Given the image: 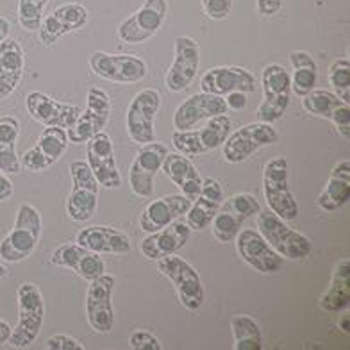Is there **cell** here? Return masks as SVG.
Here are the masks:
<instances>
[{
  "instance_id": "cell-34",
  "label": "cell",
  "mask_w": 350,
  "mask_h": 350,
  "mask_svg": "<svg viewBox=\"0 0 350 350\" xmlns=\"http://www.w3.org/2000/svg\"><path fill=\"white\" fill-rule=\"evenodd\" d=\"M230 329L234 336V350H261V329L254 318L247 314H238L230 320Z\"/></svg>"
},
{
  "instance_id": "cell-47",
  "label": "cell",
  "mask_w": 350,
  "mask_h": 350,
  "mask_svg": "<svg viewBox=\"0 0 350 350\" xmlns=\"http://www.w3.org/2000/svg\"><path fill=\"white\" fill-rule=\"evenodd\" d=\"M224 98H226L227 109L241 111V109H245V106H247V93L232 92V93H229V95H226Z\"/></svg>"
},
{
  "instance_id": "cell-1",
  "label": "cell",
  "mask_w": 350,
  "mask_h": 350,
  "mask_svg": "<svg viewBox=\"0 0 350 350\" xmlns=\"http://www.w3.org/2000/svg\"><path fill=\"white\" fill-rule=\"evenodd\" d=\"M42 236V215L31 204H20L11 232L0 243V259L20 262L31 258Z\"/></svg>"
},
{
  "instance_id": "cell-3",
  "label": "cell",
  "mask_w": 350,
  "mask_h": 350,
  "mask_svg": "<svg viewBox=\"0 0 350 350\" xmlns=\"http://www.w3.org/2000/svg\"><path fill=\"white\" fill-rule=\"evenodd\" d=\"M258 230L267 243L282 258L304 259L313 250L309 238L286 226V221L270 209L258 213Z\"/></svg>"
},
{
  "instance_id": "cell-8",
  "label": "cell",
  "mask_w": 350,
  "mask_h": 350,
  "mask_svg": "<svg viewBox=\"0 0 350 350\" xmlns=\"http://www.w3.org/2000/svg\"><path fill=\"white\" fill-rule=\"evenodd\" d=\"M168 14V2L166 0H145V4L138 11H134L129 18L116 29L118 40L127 45H139L161 29Z\"/></svg>"
},
{
  "instance_id": "cell-14",
  "label": "cell",
  "mask_w": 350,
  "mask_h": 350,
  "mask_svg": "<svg viewBox=\"0 0 350 350\" xmlns=\"http://www.w3.org/2000/svg\"><path fill=\"white\" fill-rule=\"evenodd\" d=\"M86 109L81 111L77 122L70 129H66L68 142L81 145L106 127L111 115V100L104 90L93 86L88 90Z\"/></svg>"
},
{
  "instance_id": "cell-52",
  "label": "cell",
  "mask_w": 350,
  "mask_h": 350,
  "mask_svg": "<svg viewBox=\"0 0 350 350\" xmlns=\"http://www.w3.org/2000/svg\"><path fill=\"white\" fill-rule=\"evenodd\" d=\"M5 275H8V268H5L4 265L0 262V279H4Z\"/></svg>"
},
{
  "instance_id": "cell-28",
  "label": "cell",
  "mask_w": 350,
  "mask_h": 350,
  "mask_svg": "<svg viewBox=\"0 0 350 350\" xmlns=\"http://www.w3.org/2000/svg\"><path fill=\"white\" fill-rule=\"evenodd\" d=\"M25 72V52L13 38L0 43V100H5L18 88Z\"/></svg>"
},
{
  "instance_id": "cell-22",
  "label": "cell",
  "mask_w": 350,
  "mask_h": 350,
  "mask_svg": "<svg viewBox=\"0 0 350 350\" xmlns=\"http://www.w3.org/2000/svg\"><path fill=\"white\" fill-rule=\"evenodd\" d=\"M200 88L204 93L226 97L232 92L254 93L256 92V77L247 68L241 66H217L208 70L200 79Z\"/></svg>"
},
{
  "instance_id": "cell-51",
  "label": "cell",
  "mask_w": 350,
  "mask_h": 350,
  "mask_svg": "<svg viewBox=\"0 0 350 350\" xmlns=\"http://www.w3.org/2000/svg\"><path fill=\"white\" fill-rule=\"evenodd\" d=\"M340 327H341V331H343V332H349L350 331V327H349V314H343V317H341Z\"/></svg>"
},
{
  "instance_id": "cell-44",
  "label": "cell",
  "mask_w": 350,
  "mask_h": 350,
  "mask_svg": "<svg viewBox=\"0 0 350 350\" xmlns=\"http://www.w3.org/2000/svg\"><path fill=\"white\" fill-rule=\"evenodd\" d=\"M331 122L334 124V127H336L338 133H340L341 136L349 138L350 136V106L349 104H341V106L334 111V115H332Z\"/></svg>"
},
{
  "instance_id": "cell-6",
  "label": "cell",
  "mask_w": 350,
  "mask_h": 350,
  "mask_svg": "<svg viewBox=\"0 0 350 350\" xmlns=\"http://www.w3.org/2000/svg\"><path fill=\"white\" fill-rule=\"evenodd\" d=\"M262 102L258 107V120L265 124H273L284 115V111L290 106L291 95V79L288 70L282 65L265 66L261 77Z\"/></svg>"
},
{
  "instance_id": "cell-27",
  "label": "cell",
  "mask_w": 350,
  "mask_h": 350,
  "mask_svg": "<svg viewBox=\"0 0 350 350\" xmlns=\"http://www.w3.org/2000/svg\"><path fill=\"white\" fill-rule=\"evenodd\" d=\"M84 249L92 250L95 254H129L131 240L129 236L107 226H92L83 229L75 238Z\"/></svg>"
},
{
  "instance_id": "cell-25",
  "label": "cell",
  "mask_w": 350,
  "mask_h": 350,
  "mask_svg": "<svg viewBox=\"0 0 350 350\" xmlns=\"http://www.w3.org/2000/svg\"><path fill=\"white\" fill-rule=\"evenodd\" d=\"M51 265L74 270L84 281H93L106 272V265L98 254L84 249L79 243H65L57 247L51 256Z\"/></svg>"
},
{
  "instance_id": "cell-26",
  "label": "cell",
  "mask_w": 350,
  "mask_h": 350,
  "mask_svg": "<svg viewBox=\"0 0 350 350\" xmlns=\"http://www.w3.org/2000/svg\"><path fill=\"white\" fill-rule=\"evenodd\" d=\"M189 206H191V200L183 193L157 198L145 208L142 218H139V227L145 232H156L186 215Z\"/></svg>"
},
{
  "instance_id": "cell-21",
  "label": "cell",
  "mask_w": 350,
  "mask_h": 350,
  "mask_svg": "<svg viewBox=\"0 0 350 350\" xmlns=\"http://www.w3.org/2000/svg\"><path fill=\"white\" fill-rule=\"evenodd\" d=\"M226 98L211 93H195L186 98L174 113L175 131L193 129L198 122L209 120L213 116L227 115Z\"/></svg>"
},
{
  "instance_id": "cell-18",
  "label": "cell",
  "mask_w": 350,
  "mask_h": 350,
  "mask_svg": "<svg viewBox=\"0 0 350 350\" xmlns=\"http://www.w3.org/2000/svg\"><path fill=\"white\" fill-rule=\"evenodd\" d=\"M86 157L88 166L95 175V179L98 180V185L109 189L118 188L122 185L120 172L115 159V147H113L109 134L100 131L93 138L88 139Z\"/></svg>"
},
{
  "instance_id": "cell-17",
  "label": "cell",
  "mask_w": 350,
  "mask_h": 350,
  "mask_svg": "<svg viewBox=\"0 0 350 350\" xmlns=\"http://www.w3.org/2000/svg\"><path fill=\"white\" fill-rule=\"evenodd\" d=\"M68 143L66 129L45 127V131L40 134L36 145L23 154L22 159H20V165L27 172H33V174L46 170L63 157V154L68 148Z\"/></svg>"
},
{
  "instance_id": "cell-12",
  "label": "cell",
  "mask_w": 350,
  "mask_h": 350,
  "mask_svg": "<svg viewBox=\"0 0 350 350\" xmlns=\"http://www.w3.org/2000/svg\"><path fill=\"white\" fill-rule=\"evenodd\" d=\"M90 68L98 77L111 83H139L147 75V63L134 54H107L95 51L90 55Z\"/></svg>"
},
{
  "instance_id": "cell-36",
  "label": "cell",
  "mask_w": 350,
  "mask_h": 350,
  "mask_svg": "<svg viewBox=\"0 0 350 350\" xmlns=\"http://www.w3.org/2000/svg\"><path fill=\"white\" fill-rule=\"evenodd\" d=\"M218 208H220L218 202H213L209 198L198 195L186 211V226L191 230L206 229L208 226H211L213 218L218 213Z\"/></svg>"
},
{
  "instance_id": "cell-9",
  "label": "cell",
  "mask_w": 350,
  "mask_h": 350,
  "mask_svg": "<svg viewBox=\"0 0 350 350\" xmlns=\"http://www.w3.org/2000/svg\"><path fill=\"white\" fill-rule=\"evenodd\" d=\"M157 268L165 277H168L175 291L179 295L180 304L189 311H197L204 304V286L200 275L188 261L179 256H166L157 261Z\"/></svg>"
},
{
  "instance_id": "cell-41",
  "label": "cell",
  "mask_w": 350,
  "mask_h": 350,
  "mask_svg": "<svg viewBox=\"0 0 350 350\" xmlns=\"http://www.w3.org/2000/svg\"><path fill=\"white\" fill-rule=\"evenodd\" d=\"M129 347L134 350H161V343L148 331H134L129 336Z\"/></svg>"
},
{
  "instance_id": "cell-43",
  "label": "cell",
  "mask_w": 350,
  "mask_h": 350,
  "mask_svg": "<svg viewBox=\"0 0 350 350\" xmlns=\"http://www.w3.org/2000/svg\"><path fill=\"white\" fill-rule=\"evenodd\" d=\"M43 347L51 350H84L83 343H79L75 338L66 336V334H55V336L46 338Z\"/></svg>"
},
{
  "instance_id": "cell-37",
  "label": "cell",
  "mask_w": 350,
  "mask_h": 350,
  "mask_svg": "<svg viewBox=\"0 0 350 350\" xmlns=\"http://www.w3.org/2000/svg\"><path fill=\"white\" fill-rule=\"evenodd\" d=\"M247 220L245 217L238 215L234 211H226V209H218V213L213 218V234L221 243H229L238 236L241 229V224Z\"/></svg>"
},
{
  "instance_id": "cell-30",
  "label": "cell",
  "mask_w": 350,
  "mask_h": 350,
  "mask_svg": "<svg viewBox=\"0 0 350 350\" xmlns=\"http://www.w3.org/2000/svg\"><path fill=\"white\" fill-rule=\"evenodd\" d=\"M350 198V161L341 159L334 165L327 185L318 197V206L323 211H338Z\"/></svg>"
},
{
  "instance_id": "cell-29",
  "label": "cell",
  "mask_w": 350,
  "mask_h": 350,
  "mask_svg": "<svg viewBox=\"0 0 350 350\" xmlns=\"http://www.w3.org/2000/svg\"><path fill=\"white\" fill-rule=\"evenodd\" d=\"M161 170L166 177L174 183L177 188L183 191L185 197H188L191 202L200 195V186H202V177L198 174L197 166L189 161V157L183 154H166L163 161Z\"/></svg>"
},
{
  "instance_id": "cell-33",
  "label": "cell",
  "mask_w": 350,
  "mask_h": 350,
  "mask_svg": "<svg viewBox=\"0 0 350 350\" xmlns=\"http://www.w3.org/2000/svg\"><path fill=\"white\" fill-rule=\"evenodd\" d=\"M290 63L293 68V77H290L291 92L300 98L306 97L311 90H314L318 79V68L313 55L306 51H293L290 52Z\"/></svg>"
},
{
  "instance_id": "cell-49",
  "label": "cell",
  "mask_w": 350,
  "mask_h": 350,
  "mask_svg": "<svg viewBox=\"0 0 350 350\" xmlns=\"http://www.w3.org/2000/svg\"><path fill=\"white\" fill-rule=\"evenodd\" d=\"M11 325L8 322H4L2 318H0V345H4V343H8L10 341V336H11Z\"/></svg>"
},
{
  "instance_id": "cell-10",
  "label": "cell",
  "mask_w": 350,
  "mask_h": 350,
  "mask_svg": "<svg viewBox=\"0 0 350 350\" xmlns=\"http://www.w3.org/2000/svg\"><path fill=\"white\" fill-rule=\"evenodd\" d=\"M279 139V133L272 127V124L256 122L240 127L234 133H230L224 142V159L230 165L247 161L259 148L273 145Z\"/></svg>"
},
{
  "instance_id": "cell-19",
  "label": "cell",
  "mask_w": 350,
  "mask_h": 350,
  "mask_svg": "<svg viewBox=\"0 0 350 350\" xmlns=\"http://www.w3.org/2000/svg\"><path fill=\"white\" fill-rule=\"evenodd\" d=\"M234 240L240 258L259 273H275L284 265L282 256H279L267 243V240L259 234V230L243 229L238 232Z\"/></svg>"
},
{
  "instance_id": "cell-24",
  "label": "cell",
  "mask_w": 350,
  "mask_h": 350,
  "mask_svg": "<svg viewBox=\"0 0 350 350\" xmlns=\"http://www.w3.org/2000/svg\"><path fill=\"white\" fill-rule=\"evenodd\" d=\"M191 229L185 221H172L163 229L156 232H148V236L139 243V250L150 261H159V259L179 252L183 247L189 241Z\"/></svg>"
},
{
  "instance_id": "cell-32",
  "label": "cell",
  "mask_w": 350,
  "mask_h": 350,
  "mask_svg": "<svg viewBox=\"0 0 350 350\" xmlns=\"http://www.w3.org/2000/svg\"><path fill=\"white\" fill-rule=\"evenodd\" d=\"M20 122L14 116H0V170L5 175H16L22 170L16 154Z\"/></svg>"
},
{
  "instance_id": "cell-16",
  "label": "cell",
  "mask_w": 350,
  "mask_h": 350,
  "mask_svg": "<svg viewBox=\"0 0 350 350\" xmlns=\"http://www.w3.org/2000/svg\"><path fill=\"white\" fill-rule=\"evenodd\" d=\"M166 154L168 150L163 143L142 145L129 168V186L138 197L148 198L154 193V180L157 172L161 170Z\"/></svg>"
},
{
  "instance_id": "cell-20",
  "label": "cell",
  "mask_w": 350,
  "mask_h": 350,
  "mask_svg": "<svg viewBox=\"0 0 350 350\" xmlns=\"http://www.w3.org/2000/svg\"><path fill=\"white\" fill-rule=\"evenodd\" d=\"M25 107H27L29 115L45 127H61V129H70L77 122L79 115L83 111L81 107L72 106V104L54 100L42 92L29 93L25 97Z\"/></svg>"
},
{
  "instance_id": "cell-48",
  "label": "cell",
  "mask_w": 350,
  "mask_h": 350,
  "mask_svg": "<svg viewBox=\"0 0 350 350\" xmlns=\"http://www.w3.org/2000/svg\"><path fill=\"white\" fill-rule=\"evenodd\" d=\"M14 193L13 183L10 180V177L4 174V172L0 170V202H5V200H10Z\"/></svg>"
},
{
  "instance_id": "cell-23",
  "label": "cell",
  "mask_w": 350,
  "mask_h": 350,
  "mask_svg": "<svg viewBox=\"0 0 350 350\" xmlns=\"http://www.w3.org/2000/svg\"><path fill=\"white\" fill-rule=\"evenodd\" d=\"M88 23V10L84 5L68 2L52 11L40 25V42L45 46H52L61 36L83 29Z\"/></svg>"
},
{
  "instance_id": "cell-42",
  "label": "cell",
  "mask_w": 350,
  "mask_h": 350,
  "mask_svg": "<svg viewBox=\"0 0 350 350\" xmlns=\"http://www.w3.org/2000/svg\"><path fill=\"white\" fill-rule=\"evenodd\" d=\"M202 8L211 20H226L232 10V0H202Z\"/></svg>"
},
{
  "instance_id": "cell-50",
  "label": "cell",
  "mask_w": 350,
  "mask_h": 350,
  "mask_svg": "<svg viewBox=\"0 0 350 350\" xmlns=\"http://www.w3.org/2000/svg\"><path fill=\"white\" fill-rule=\"evenodd\" d=\"M10 29L11 23L4 18V16H0V43L4 42L5 38H10Z\"/></svg>"
},
{
  "instance_id": "cell-38",
  "label": "cell",
  "mask_w": 350,
  "mask_h": 350,
  "mask_svg": "<svg viewBox=\"0 0 350 350\" xmlns=\"http://www.w3.org/2000/svg\"><path fill=\"white\" fill-rule=\"evenodd\" d=\"M329 84L334 90V95L349 104L350 100V61L347 57L336 59L329 66Z\"/></svg>"
},
{
  "instance_id": "cell-45",
  "label": "cell",
  "mask_w": 350,
  "mask_h": 350,
  "mask_svg": "<svg viewBox=\"0 0 350 350\" xmlns=\"http://www.w3.org/2000/svg\"><path fill=\"white\" fill-rule=\"evenodd\" d=\"M200 195L206 198H209V200H213V202H218L221 204L224 202V189H221V185L218 183L217 179H206L202 180V186H200Z\"/></svg>"
},
{
  "instance_id": "cell-46",
  "label": "cell",
  "mask_w": 350,
  "mask_h": 350,
  "mask_svg": "<svg viewBox=\"0 0 350 350\" xmlns=\"http://www.w3.org/2000/svg\"><path fill=\"white\" fill-rule=\"evenodd\" d=\"M284 0H258V13L261 16H273L281 11Z\"/></svg>"
},
{
  "instance_id": "cell-4",
  "label": "cell",
  "mask_w": 350,
  "mask_h": 350,
  "mask_svg": "<svg viewBox=\"0 0 350 350\" xmlns=\"http://www.w3.org/2000/svg\"><path fill=\"white\" fill-rule=\"evenodd\" d=\"M262 191L267 198V206L277 217L284 221L297 220L299 204L291 195L288 186V161L286 157L277 156L265 165L262 172Z\"/></svg>"
},
{
  "instance_id": "cell-39",
  "label": "cell",
  "mask_w": 350,
  "mask_h": 350,
  "mask_svg": "<svg viewBox=\"0 0 350 350\" xmlns=\"http://www.w3.org/2000/svg\"><path fill=\"white\" fill-rule=\"evenodd\" d=\"M49 0H18V22L22 29L34 33L40 29Z\"/></svg>"
},
{
  "instance_id": "cell-7",
  "label": "cell",
  "mask_w": 350,
  "mask_h": 350,
  "mask_svg": "<svg viewBox=\"0 0 350 350\" xmlns=\"http://www.w3.org/2000/svg\"><path fill=\"white\" fill-rule=\"evenodd\" d=\"M161 107V95L157 90H142L136 93L127 107L125 125L127 134L134 143L147 145L156 136V115Z\"/></svg>"
},
{
  "instance_id": "cell-31",
  "label": "cell",
  "mask_w": 350,
  "mask_h": 350,
  "mask_svg": "<svg viewBox=\"0 0 350 350\" xmlns=\"http://www.w3.org/2000/svg\"><path fill=\"white\" fill-rule=\"evenodd\" d=\"M318 304L329 313H336L350 304V261L347 258H343L336 265L331 286L320 297Z\"/></svg>"
},
{
  "instance_id": "cell-5",
  "label": "cell",
  "mask_w": 350,
  "mask_h": 350,
  "mask_svg": "<svg viewBox=\"0 0 350 350\" xmlns=\"http://www.w3.org/2000/svg\"><path fill=\"white\" fill-rule=\"evenodd\" d=\"M229 134L230 118L227 115H218L195 131H174L172 143L179 154L193 157L221 147Z\"/></svg>"
},
{
  "instance_id": "cell-2",
  "label": "cell",
  "mask_w": 350,
  "mask_h": 350,
  "mask_svg": "<svg viewBox=\"0 0 350 350\" xmlns=\"http://www.w3.org/2000/svg\"><path fill=\"white\" fill-rule=\"evenodd\" d=\"M16 299H18V322L11 331L8 343L14 349H25L33 345L42 331L45 302L42 291L34 282H22L16 290Z\"/></svg>"
},
{
  "instance_id": "cell-13",
  "label": "cell",
  "mask_w": 350,
  "mask_h": 350,
  "mask_svg": "<svg viewBox=\"0 0 350 350\" xmlns=\"http://www.w3.org/2000/svg\"><path fill=\"white\" fill-rule=\"evenodd\" d=\"M116 279L102 273L90 281L86 291V320L95 332L107 334L115 325V309H113V288Z\"/></svg>"
},
{
  "instance_id": "cell-35",
  "label": "cell",
  "mask_w": 350,
  "mask_h": 350,
  "mask_svg": "<svg viewBox=\"0 0 350 350\" xmlns=\"http://www.w3.org/2000/svg\"><path fill=\"white\" fill-rule=\"evenodd\" d=\"M341 104H347V102H343L338 95L327 92V90H311L306 97H302V107L311 115L325 118V120H331L334 111Z\"/></svg>"
},
{
  "instance_id": "cell-11",
  "label": "cell",
  "mask_w": 350,
  "mask_h": 350,
  "mask_svg": "<svg viewBox=\"0 0 350 350\" xmlns=\"http://www.w3.org/2000/svg\"><path fill=\"white\" fill-rule=\"evenodd\" d=\"M72 193L66 202V213L74 221H86L95 215L98 204V180L86 161H72Z\"/></svg>"
},
{
  "instance_id": "cell-40",
  "label": "cell",
  "mask_w": 350,
  "mask_h": 350,
  "mask_svg": "<svg viewBox=\"0 0 350 350\" xmlns=\"http://www.w3.org/2000/svg\"><path fill=\"white\" fill-rule=\"evenodd\" d=\"M218 209L234 211V213H238V215H241V217H245V218L252 217V215H258V213L261 211V208H259L258 198L254 197V195H250V193L232 195L230 198L224 200V202L220 204V208H218Z\"/></svg>"
},
{
  "instance_id": "cell-15",
  "label": "cell",
  "mask_w": 350,
  "mask_h": 350,
  "mask_svg": "<svg viewBox=\"0 0 350 350\" xmlns=\"http://www.w3.org/2000/svg\"><path fill=\"white\" fill-rule=\"evenodd\" d=\"M174 61L166 72V88L179 93L193 83L200 65V46L189 36H177L174 40Z\"/></svg>"
}]
</instances>
